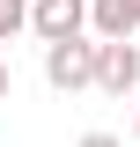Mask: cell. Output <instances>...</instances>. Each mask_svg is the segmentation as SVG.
Here are the masks:
<instances>
[{
  "label": "cell",
  "instance_id": "cell-1",
  "mask_svg": "<svg viewBox=\"0 0 140 147\" xmlns=\"http://www.w3.org/2000/svg\"><path fill=\"white\" fill-rule=\"evenodd\" d=\"M44 81H52L59 96H74V88H96V44H88V37L44 44Z\"/></svg>",
  "mask_w": 140,
  "mask_h": 147
},
{
  "label": "cell",
  "instance_id": "cell-2",
  "mask_svg": "<svg viewBox=\"0 0 140 147\" xmlns=\"http://www.w3.org/2000/svg\"><path fill=\"white\" fill-rule=\"evenodd\" d=\"M96 88L103 96H133L140 88V44L133 37H96Z\"/></svg>",
  "mask_w": 140,
  "mask_h": 147
},
{
  "label": "cell",
  "instance_id": "cell-3",
  "mask_svg": "<svg viewBox=\"0 0 140 147\" xmlns=\"http://www.w3.org/2000/svg\"><path fill=\"white\" fill-rule=\"evenodd\" d=\"M81 22H88V0H30V30L44 37V44L81 37Z\"/></svg>",
  "mask_w": 140,
  "mask_h": 147
},
{
  "label": "cell",
  "instance_id": "cell-4",
  "mask_svg": "<svg viewBox=\"0 0 140 147\" xmlns=\"http://www.w3.org/2000/svg\"><path fill=\"white\" fill-rule=\"evenodd\" d=\"M88 30L96 37H133L140 30V0H88Z\"/></svg>",
  "mask_w": 140,
  "mask_h": 147
},
{
  "label": "cell",
  "instance_id": "cell-5",
  "mask_svg": "<svg viewBox=\"0 0 140 147\" xmlns=\"http://www.w3.org/2000/svg\"><path fill=\"white\" fill-rule=\"evenodd\" d=\"M15 30H30V0H0V44H7Z\"/></svg>",
  "mask_w": 140,
  "mask_h": 147
},
{
  "label": "cell",
  "instance_id": "cell-6",
  "mask_svg": "<svg viewBox=\"0 0 140 147\" xmlns=\"http://www.w3.org/2000/svg\"><path fill=\"white\" fill-rule=\"evenodd\" d=\"M81 147H125L118 132H81Z\"/></svg>",
  "mask_w": 140,
  "mask_h": 147
},
{
  "label": "cell",
  "instance_id": "cell-7",
  "mask_svg": "<svg viewBox=\"0 0 140 147\" xmlns=\"http://www.w3.org/2000/svg\"><path fill=\"white\" fill-rule=\"evenodd\" d=\"M0 103H7V59H0Z\"/></svg>",
  "mask_w": 140,
  "mask_h": 147
},
{
  "label": "cell",
  "instance_id": "cell-8",
  "mask_svg": "<svg viewBox=\"0 0 140 147\" xmlns=\"http://www.w3.org/2000/svg\"><path fill=\"white\" fill-rule=\"evenodd\" d=\"M133 132H140V118H133Z\"/></svg>",
  "mask_w": 140,
  "mask_h": 147
}]
</instances>
